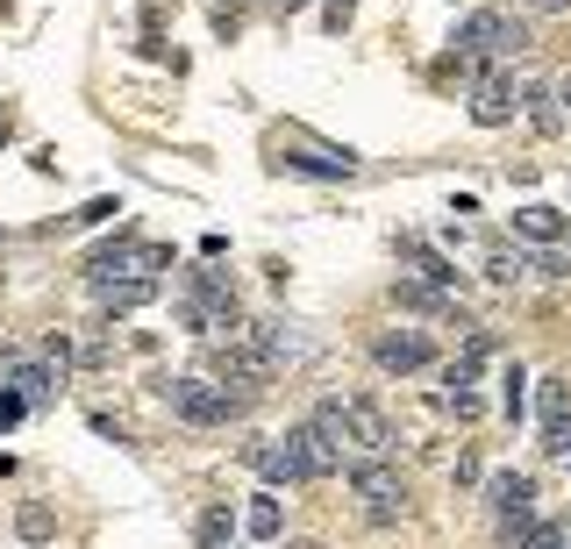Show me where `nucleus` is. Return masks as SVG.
<instances>
[{"instance_id": "7ed1b4c3", "label": "nucleus", "mask_w": 571, "mask_h": 549, "mask_svg": "<svg viewBox=\"0 0 571 549\" xmlns=\"http://www.w3.org/2000/svg\"><path fill=\"white\" fill-rule=\"evenodd\" d=\"M314 421H322L336 442H357L365 456H394V450H400L394 421H386L371 400H357V392H343V400H322V407H314Z\"/></svg>"}, {"instance_id": "473e14b6", "label": "nucleus", "mask_w": 571, "mask_h": 549, "mask_svg": "<svg viewBox=\"0 0 571 549\" xmlns=\"http://www.w3.org/2000/svg\"><path fill=\"white\" fill-rule=\"evenodd\" d=\"M558 86V108H564V121H571V79H550Z\"/></svg>"}, {"instance_id": "423d86ee", "label": "nucleus", "mask_w": 571, "mask_h": 549, "mask_svg": "<svg viewBox=\"0 0 571 549\" xmlns=\"http://www.w3.org/2000/svg\"><path fill=\"white\" fill-rule=\"evenodd\" d=\"M158 271H172V250L164 243H137V236H115L108 250L86 265V279H158Z\"/></svg>"}, {"instance_id": "7c9ffc66", "label": "nucleus", "mask_w": 571, "mask_h": 549, "mask_svg": "<svg viewBox=\"0 0 571 549\" xmlns=\"http://www.w3.org/2000/svg\"><path fill=\"white\" fill-rule=\"evenodd\" d=\"M450 415H457V421H478V392H450Z\"/></svg>"}, {"instance_id": "cd10ccee", "label": "nucleus", "mask_w": 571, "mask_h": 549, "mask_svg": "<svg viewBox=\"0 0 571 549\" xmlns=\"http://www.w3.org/2000/svg\"><path fill=\"white\" fill-rule=\"evenodd\" d=\"M43 364H57V372H65V364H72V343H65V335H57V329L43 335Z\"/></svg>"}, {"instance_id": "f03ea898", "label": "nucleus", "mask_w": 571, "mask_h": 549, "mask_svg": "<svg viewBox=\"0 0 571 549\" xmlns=\"http://www.w3.org/2000/svg\"><path fill=\"white\" fill-rule=\"evenodd\" d=\"M529 22L521 14H507V8H478V14H464V29H457V72H486V57H500V51H529Z\"/></svg>"}, {"instance_id": "72a5a7b5", "label": "nucleus", "mask_w": 571, "mask_h": 549, "mask_svg": "<svg viewBox=\"0 0 571 549\" xmlns=\"http://www.w3.org/2000/svg\"><path fill=\"white\" fill-rule=\"evenodd\" d=\"M558 464H564V478H571V442H564V450H558Z\"/></svg>"}, {"instance_id": "6ab92c4d", "label": "nucleus", "mask_w": 571, "mask_h": 549, "mask_svg": "<svg viewBox=\"0 0 571 549\" xmlns=\"http://www.w3.org/2000/svg\"><path fill=\"white\" fill-rule=\"evenodd\" d=\"M57 386H65V372H57V364H22V372H14V392L29 400V415H36V407H51Z\"/></svg>"}, {"instance_id": "ddd939ff", "label": "nucleus", "mask_w": 571, "mask_h": 549, "mask_svg": "<svg viewBox=\"0 0 571 549\" xmlns=\"http://www.w3.org/2000/svg\"><path fill=\"white\" fill-rule=\"evenodd\" d=\"M521 115H529L536 136H564V129H571L564 108H558V86H550V79H521Z\"/></svg>"}, {"instance_id": "0eeeda50", "label": "nucleus", "mask_w": 571, "mask_h": 549, "mask_svg": "<svg viewBox=\"0 0 571 549\" xmlns=\"http://www.w3.org/2000/svg\"><path fill=\"white\" fill-rule=\"evenodd\" d=\"M486 493H493V514H500L507 549H515V542L536 528V478H529V471H500V478H493Z\"/></svg>"}, {"instance_id": "a878e982", "label": "nucleus", "mask_w": 571, "mask_h": 549, "mask_svg": "<svg viewBox=\"0 0 571 549\" xmlns=\"http://www.w3.org/2000/svg\"><path fill=\"white\" fill-rule=\"evenodd\" d=\"M29 415V400H22V392H14V386H0V429H14V421H22Z\"/></svg>"}, {"instance_id": "f257e3e1", "label": "nucleus", "mask_w": 571, "mask_h": 549, "mask_svg": "<svg viewBox=\"0 0 571 549\" xmlns=\"http://www.w3.org/2000/svg\"><path fill=\"white\" fill-rule=\"evenodd\" d=\"M158 392H164V407H172L186 429H229L236 415H244V392H229V386H215V378H193V372H179V378H158Z\"/></svg>"}, {"instance_id": "9d476101", "label": "nucleus", "mask_w": 571, "mask_h": 549, "mask_svg": "<svg viewBox=\"0 0 571 549\" xmlns=\"http://www.w3.org/2000/svg\"><path fill=\"white\" fill-rule=\"evenodd\" d=\"M429 357H435L429 329H379L371 335V364H379V372H422Z\"/></svg>"}, {"instance_id": "5701e85b", "label": "nucleus", "mask_w": 571, "mask_h": 549, "mask_svg": "<svg viewBox=\"0 0 571 549\" xmlns=\"http://www.w3.org/2000/svg\"><path fill=\"white\" fill-rule=\"evenodd\" d=\"M500 386H507V392H500V407H507V421H521V415H529V378H521V364H515V372H507V378H500Z\"/></svg>"}, {"instance_id": "f704fd0d", "label": "nucleus", "mask_w": 571, "mask_h": 549, "mask_svg": "<svg viewBox=\"0 0 571 549\" xmlns=\"http://www.w3.org/2000/svg\"><path fill=\"white\" fill-rule=\"evenodd\" d=\"M293 549H314V542H293Z\"/></svg>"}, {"instance_id": "c9c22d12", "label": "nucleus", "mask_w": 571, "mask_h": 549, "mask_svg": "<svg viewBox=\"0 0 571 549\" xmlns=\"http://www.w3.org/2000/svg\"><path fill=\"white\" fill-rule=\"evenodd\" d=\"M286 8H293V0H286Z\"/></svg>"}, {"instance_id": "4468645a", "label": "nucleus", "mask_w": 571, "mask_h": 549, "mask_svg": "<svg viewBox=\"0 0 571 549\" xmlns=\"http://www.w3.org/2000/svg\"><path fill=\"white\" fill-rule=\"evenodd\" d=\"M86 286H94V300L108 314H137V308H150V300L164 293L158 279H86Z\"/></svg>"}, {"instance_id": "b1692460", "label": "nucleus", "mask_w": 571, "mask_h": 549, "mask_svg": "<svg viewBox=\"0 0 571 549\" xmlns=\"http://www.w3.org/2000/svg\"><path fill=\"white\" fill-rule=\"evenodd\" d=\"M564 542H571V536H564L558 521H536V528H529V536H521L515 549H564Z\"/></svg>"}, {"instance_id": "6e6552de", "label": "nucleus", "mask_w": 571, "mask_h": 549, "mask_svg": "<svg viewBox=\"0 0 571 549\" xmlns=\"http://www.w3.org/2000/svg\"><path fill=\"white\" fill-rule=\"evenodd\" d=\"M286 450H293L300 478H336L343 471V442L322 429V421H300V429H286Z\"/></svg>"}, {"instance_id": "4be33fe9", "label": "nucleus", "mask_w": 571, "mask_h": 549, "mask_svg": "<svg viewBox=\"0 0 571 549\" xmlns=\"http://www.w3.org/2000/svg\"><path fill=\"white\" fill-rule=\"evenodd\" d=\"M229 528H236L229 507H207V514H201V549H222V542H229Z\"/></svg>"}, {"instance_id": "c85d7f7f", "label": "nucleus", "mask_w": 571, "mask_h": 549, "mask_svg": "<svg viewBox=\"0 0 571 549\" xmlns=\"http://www.w3.org/2000/svg\"><path fill=\"white\" fill-rule=\"evenodd\" d=\"M322 29H336V36H343V29H351V0H328V8H322Z\"/></svg>"}, {"instance_id": "c756f323", "label": "nucleus", "mask_w": 571, "mask_h": 549, "mask_svg": "<svg viewBox=\"0 0 571 549\" xmlns=\"http://www.w3.org/2000/svg\"><path fill=\"white\" fill-rule=\"evenodd\" d=\"M22 364H29L22 349H8V343H0V386H14V372H22Z\"/></svg>"}, {"instance_id": "1a4fd4ad", "label": "nucleus", "mask_w": 571, "mask_h": 549, "mask_svg": "<svg viewBox=\"0 0 571 549\" xmlns=\"http://www.w3.org/2000/svg\"><path fill=\"white\" fill-rule=\"evenodd\" d=\"M521 115V86H515V72H478V86H472V121L478 129H507V121Z\"/></svg>"}, {"instance_id": "f3484780", "label": "nucleus", "mask_w": 571, "mask_h": 549, "mask_svg": "<svg viewBox=\"0 0 571 549\" xmlns=\"http://www.w3.org/2000/svg\"><path fill=\"white\" fill-rule=\"evenodd\" d=\"M400 257H408V265H414V271H422V279H429V286H443V293H457V279H464V271H457V265H450V257H435V250H429V243H422V236H400Z\"/></svg>"}, {"instance_id": "9b49d317", "label": "nucleus", "mask_w": 571, "mask_h": 549, "mask_svg": "<svg viewBox=\"0 0 571 549\" xmlns=\"http://www.w3.org/2000/svg\"><path fill=\"white\" fill-rule=\"evenodd\" d=\"M244 464L258 471L272 493H279V485H300V464H293V450H286V435H250L244 442Z\"/></svg>"}, {"instance_id": "2eb2a0df", "label": "nucleus", "mask_w": 571, "mask_h": 549, "mask_svg": "<svg viewBox=\"0 0 571 549\" xmlns=\"http://www.w3.org/2000/svg\"><path fill=\"white\" fill-rule=\"evenodd\" d=\"M515 236L521 243H558V236H571V215H564V207L529 201V207H515Z\"/></svg>"}, {"instance_id": "f8f14e48", "label": "nucleus", "mask_w": 571, "mask_h": 549, "mask_svg": "<svg viewBox=\"0 0 571 549\" xmlns=\"http://www.w3.org/2000/svg\"><path fill=\"white\" fill-rule=\"evenodd\" d=\"M536 415H543V450L558 456L571 442V400H564V378H536Z\"/></svg>"}, {"instance_id": "39448f33", "label": "nucleus", "mask_w": 571, "mask_h": 549, "mask_svg": "<svg viewBox=\"0 0 571 549\" xmlns=\"http://www.w3.org/2000/svg\"><path fill=\"white\" fill-rule=\"evenodd\" d=\"M351 493L365 499L371 521H400V507H408V478H400L386 456H357V464H351Z\"/></svg>"}, {"instance_id": "2f4dec72", "label": "nucleus", "mask_w": 571, "mask_h": 549, "mask_svg": "<svg viewBox=\"0 0 571 549\" xmlns=\"http://www.w3.org/2000/svg\"><path fill=\"white\" fill-rule=\"evenodd\" d=\"M536 14H571V0H529Z\"/></svg>"}, {"instance_id": "bb28decb", "label": "nucleus", "mask_w": 571, "mask_h": 549, "mask_svg": "<svg viewBox=\"0 0 571 549\" xmlns=\"http://www.w3.org/2000/svg\"><path fill=\"white\" fill-rule=\"evenodd\" d=\"M529 271H536V279H571V265H564V257H558V250H543V257H529Z\"/></svg>"}, {"instance_id": "aec40b11", "label": "nucleus", "mask_w": 571, "mask_h": 549, "mask_svg": "<svg viewBox=\"0 0 571 549\" xmlns=\"http://www.w3.org/2000/svg\"><path fill=\"white\" fill-rule=\"evenodd\" d=\"M486 279H493V286L529 279V250H507V243H493V250H486Z\"/></svg>"}, {"instance_id": "a211bd4d", "label": "nucleus", "mask_w": 571, "mask_h": 549, "mask_svg": "<svg viewBox=\"0 0 571 549\" xmlns=\"http://www.w3.org/2000/svg\"><path fill=\"white\" fill-rule=\"evenodd\" d=\"M279 528H286L279 493H272V485H265V493H250V507H244V536H250V542H272Z\"/></svg>"}, {"instance_id": "dca6fc26", "label": "nucleus", "mask_w": 571, "mask_h": 549, "mask_svg": "<svg viewBox=\"0 0 571 549\" xmlns=\"http://www.w3.org/2000/svg\"><path fill=\"white\" fill-rule=\"evenodd\" d=\"M279 172H293V179H351L357 158H336V150H286Z\"/></svg>"}, {"instance_id": "20e7f679", "label": "nucleus", "mask_w": 571, "mask_h": 549, "mask_svg": "<svg viewBox=\"0 0 571 549\" xmlns=\"http://www.w3.org/2000/svg\"><path fill=\"white\" fill-rule=\"evenodd\" d=\"M179 322L193 335H215V329H244V314H236V293L222 271H186V293H179Z\"/></svg>"}, {"instance_id": "393cba45", "label": "nucleus", "mask_w": 571, "mask_h": 549, "mask_svg": "<svg viewBox=\"0 0 571 549\" xmlns=\"http://www.w3.org/2000/svg\"><path fill=\"white\" fill-rule=\"evenodd\" d=\"M122 215V201H86L79 215H72V228H100V222H115Z\"/></svg>"}, {"instance_id": "412c9836", "label": "nucleus", "mask_w": 571, "mask_h": 549, "mask_svg": "<svg viewBox=\"0 0 571 549\" xmlns=\"http://www.w3.org/2000/svg\"><path fill=\"white\" fill-rule=\"evenodd\" d=\"M14 536H22V542H51L57 536V514L43 507V499H29V507L14 514Z\"/></svg>"}]
</instances>
